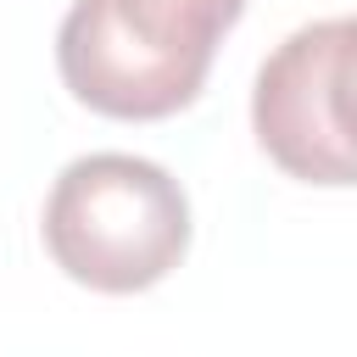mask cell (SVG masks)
Masks as SVG:
<instances>
[{
  "label": "cell",
  "mask_w": 357,
  "mask_h": 357,
  "mask_svg": "<svg viewBox=\"0 0 357 357\" xmlns=\"http://www.w3.org/2000/svg\"><path fill=\"white\" fill-rule=\"evenodd\" d=\"M245 0H73L56 28L61 84L100 117L156 123L184 112Z\"/></svg>",
  "instance_id": "cell-1"
},
{
  "label": "cell",
  "mask_w": 357,
  "mask_h": 357,
  "mask_svg": "<svg viewBox=\"0 0 357 357\" xmlns=\"http://www.w3.org/2000/svg\"><path fill=\"white\" fill-rule=\"evenodd\" d=\"M45 245L56 268L89 290L134 296L162 284L190 251L184 184L128 151H89L67 162L45 201Z\"/></svg>",
  "instance_id": "cell-2"
},
{
  "label": "cell",
  "mask_w": 357,
  "mask_h": 357,
  "mask_svg": "<svg viewBox=\"0 0 357 357\" xmlns=\"http://www.w3.org/2000/svg\"><path fill=\"white\" fill-rule=\"evenodd\" d=\"M351 17H324L296 28L257 73L251 128L257 145L301 184H351V128H346V73H351Z\"/></svg>",
  "instance_id": "cell-3"
}]
</instances>
